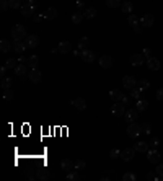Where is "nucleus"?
Segmentation results:
<instances>
[{
  "label": "nucleus",
  "instance_id": "obj_56",
  "mask_svg": "<svg viewBox=\"0 0 163 181\" xmlns=\"http://www.w3.org/2000/svg\"><path fill=\"white\" fill-rule=\"evenodd\" d=\"M73 56H75V57H82V51H75Z\"/></svg>",
  "mask_w": 163,
  "mask_h": 181
},
{
  "label": "nucleus",
  "instance_id": "obj_41",
  "mask_svg": "<svg viewBox=\"0 0 163 181\" xmlns=\"http://www.w3.org/2000/svg\"><path fill=\"white\" fill-rule=\"evenodd\" d=\"M148 145L152 147V149H157V147L160 145V140H158V137H152V139H150V142H148Z\"/></svg>",
  "mask_w": 163,
  "mask_h": 181
},
{
  "label": "nucleus",
  "instance_id": "obj_39",
  "mask_svg": "<svg viewBox=\"0 0 163 181\" xmlns=\"http://www.w3.org/2000/svg\"><path fill=\"white\" fill-rule=\"evenodd\" d=\"M13 97H15V95H13V92H11V90L8 88V90H3V100H13Z\"/></svg>",
  "mask_w": 163,
  "mask_h": 181
},
{
  "label": "nucleus",
  "instance_id": "obj_48",
  "mask_svg": "<svg viewBox=\"0 0 163 181\" xmlns=\"http://www.w3.org/2000/svg\"><path fill=\"white\" fill-rule=\"evenodd\" d=\"M157 175L160 176V179H163V165H158V167H157Z\"/></svg>",
  "mask_w": 163,
  "mask_h": 181
},
{
  "label": "nucleus",
  "instance_id": "obj_21",
  "mask_svg": "<svg viewBox=\"0 0 163 181\" xmlns=\"http://www.w3.org/2000/svg\"><path fill=\"white\" fill-rule=\"evenodd\" d=\"M72 105H73L78 111H83V109L86 108V101H85L83 98H77V100H73V101H72Z\"/></svg>",
  "mask_w": 163,
  "mask_h": 181
},
{
  "label": "nucleus",
  "instance_id": "obj_14",
  "mask_svg": "<svg viewBox=\"0 0 163 181\" xmlns=\"http://www.w3.org/2000/svg\"><path fill=\"white\" fill-rule=\"evenodd\" d=\"M61 168L62 170H65V171H72V170H75V162L72 160H69V158H65V160H62L61 162Z\"/></svg>",
  "mask_w": 163,
  "mask_h": 181
},
{
  "label": "nucleus",
  "instance_id": "obj_53",
  "mask_svg": "<svg viewBox=\"0 0 163 181\" xmlns=\"http://www.w3.org/2000/svg\"><path fill=\"white\" fill-rule=\"evenodd\" d=\"M77 7H78V10H83L85 5H83V2H82V0H78V2H77Z\"/></svg>",
  "mask_w": 163,
  "mask_h": 181
},
{
  "label": "nucleus",
  "instance_id": "obj_22",
  "mask_svg": "<svg viewBox=\"0 0 163 181\" xmlns=\"http://www.w3.org/2000/svg\"><path fill=\"white\" fill-rule=\"evenodd\" d=\"M148 144L147 142H142V140H140V142H136V145H134V149H136V152H140V154H144V152H147L148 150Z\"/></svg>",
  "mask_w": 163,
  "mask_h": 181
},
{
  "label": "nucleus",
  "instance_id": "obj_36",
  "mask_svg": "<svg viewBox=\"0 0 163 181\" xmlns=\"http://www.w3.org/2000/svg\"><path fill=\"white\" fill-rule=\"evenodd\" d=\"M142 92H144V90H140V88H139V87H134L132 90H131V95H132V98H140V95H142Z\"/></svg>",
  "mask_w": 163,
  "mask_h": 181
},
{
  "label": "nucleus",
  "instance_id": "obj_6",
  "mask_svg": "<svg viewBox=\"0 0 163 181\" xmlns=\"http://www.w3.org/2000/svg\"><path fill=\"white\" fill-rule=\"evenodd\" d=\"M147 157H148V162L150 163H155V165H158L160 163V154L157 152V149H152V150H147Z\"/></svg>",
  "mask_w": 163,
  "mask_h": 181
},
{
  "label": "nucleus",
  "instance_id": "obj_40",
  "mask_svg": "<svg viewBox=\"0 0 163 181\" xmlns=\"http://www.w3.org/2000/svg\"><path fill=\"white\" fill-rule=\"evenodd\" d=\"M5 67H7V69H15V67H16V60L15 59H7Z\"/></svg>",
  "mask_w": 163,
  "mask_h": 181
},
{
  "label": "nucleus",
  "instance_id": "obj_37",
  "mask_svg": "<svg viewBox=\"0 0 163 181\" xmlns=\"http://www.w3.org/2000/svg\"><path fill=\"white\" fill-rule=\"evenodd\" d=\"M127 21H129V25H131V26H137V25H139V18H137L136 15H132V13L129 15V18H127Z\"/></svg>",
  "mask_w": 163,
  "mask_h": 181
},
{
  "label": "nucleus",
  "instance_id": "obj_13",
  "mask_svg": "<svg viewBox=\"0 0 163 181\" xmlns=\"http://www.w3.org/2000/svg\"><path fill=\"white\" fill-rule=\"evenodd\" d=\"M98 62H100V65L103 67V69H109V67L113 65V57L111 56H101Z\"/></svg>",
  "mask_w": 163,
  "mask_h": 181
},
{
  "label": "nucleus",
  "instance_id": "obj_27",
  "mask_svg": "<svg viewBox=\"0 0 163 181\" xmlns=\"http://www.w3.org/2000/svg\"><path fill=\"white\" fill-rule=\"evenodd\" d=\"M132 3L131 2H127V0H126V2H122V5H121V10H122V12H124V13H132Z\"/></svg>",
  "mask_w": 163,
  "mask_h": 181
},
{
  "label": "nucleus",
  "instance_id": "obj_51",
  "mask_svg": "<svg viewBox=\"0 0 163 181\" xmlns=\"http://www.w3.org/2000/svg\"><path fill=\"white\" fill-rule=\"evenodd\" d=\"M147 179H160V176H155L153 173H147Z\"/></svg>",
  "mask_w": 163,
  "mask_h": 181
},
{
  "label": "nucleus",
  "instance_id": "obj_54",
  "mask_svg": "<svg viewBox=\"0 0 163 181\" xmlns=\"http://www.w3.org/2000/svg\"><path fill=\"white\" fill-rule=\"evenodd\" d=\"M5 73H7V67H2V69H0V75H2V77H5Z\"/></svg>",
  "mask_w": 163,
  "mask_h": 181
},
{
  "label": "nucleus",
  "instance_id": "obj_55",
  "mask_svg": "<svg viewBox=\"0 0 163 181\" xmlns=\"http://www.w3.org/2000/svg\"><path fill=\"white\" fill-rule=\"evenodd\" d=\"M121 103H122V105H129V98H127V97H122Z\"/></svg>",
  "mask_w": 163,
  "mask_h": 181
},
{
  "label": "nucleus",
  "instance_id": "obj_10",
  "mask_svg": "<svg viewBox=\"0 0 163 181\" xmlns=\"http://www.w3.org/2000/svg\"><path fill=\"white\" fill-rule=\"evenodd\" d=\"M153 21H155L153 15L147 13V15H144L142 18H140V25H142L144 28H150V26H153Z\"/></svg>",
  "mask_w": 163,
  "mask_h": 181
},
{
  "label": "nucleus",
  "instance_id": "obj_28",
  "mask_svg": "<svg viewBox=\"0 0 163 181\" xmlns=\"http://www.w3.org/2000/svg\"><path fill=\"white\" fill-rule=\"evenodd\" d=\"M44 16H46V20H54L57 16V10L56 8H48L46 13H44Z\"/></svg>",
  "mask_w": 163,
  "mask_h": 181
},
{
  "label": "nucleus",
  "instance_id": "obj_46",
  "mask_svg": "<svg viewBox=\"0 0 163 181\" xmlns=\"http://www.w3.org/2000/svg\"><path fill=\"white\" fill-rule=\"evenodd\" d=\"M109 157H111V158H118V157H121V152L118 149H113L111 152H109Z\"/></svg>",
  "mask_w": 163,
  "mask_h": 181
},
{
  "label": "nucleus",
  "instance_id": "obj_43",
  "mask_svg": "<svg viewBox=\"0 0 163 181\" xmlns=\"http://www.w3.org/2000/svg\"><path fill=\"white\" fill-rule=\"evenodd\" d=\"M142 132H144V134H150V132H152V126H150L148 122L142 124Z\"/></svg>",
  "mask_w": 163,
  "mask_h": 181
},
{
  "label": "nucleus",
  "instance_id": "obj_30",
  "mask_svg": "<svg viewBox=\"0 0 163 181\" xmlns=\"http://www.w3.org/2000/svg\"><path fill=\"white\" fill-rule=\"evenodd\" d=\"M88 43H90V39L83 36V38H80V41H78V47L83 51V49H88Z\"/></svg>",
  "mask_w": 163,
  "mask_h": 181
},
{
  "label": "nucleus",
  "instance_id": "obj_50",
  "mask_svg": "<svg viewBox=\"0 0 163 181\" xmlns=\"http://www.w3.org/2000/svg\"><path fill=\"white\" fill-rule=\"evenodd\" d=\"M142 28H144V26H140V23H139L137 26H134V31H136L137 35H140V33H142Z\"/></svg>",
  "mask_w": 163,
  "mask_h": 181
},
{
  "label": "nucleus",
  "instance_id": "obj_31",
  "mask_svg": "<svg viewBox=\"0 0 163 181\" xmlns=\"http://www.w3.org/2000/svg\"><path fill=\"white\" fill-rule=\"evenodd\" d=\"M39 64V57L38 56H30V59H28V65H31L33 69H36Z\"/></svg>",
  "mask_w": 163,
  "mask_h": 181
},
{
  "label": "nucleus",
  "instance_id": "obj_11",
  "mask_svg": "<svg viewBox=\"0 0 163 181\" xmlns=\"http://www.w3.org/2000/svg\"><path fill=\"white\" fill-rule=\"evenodd\" d=\"M122 85H124L126 88H129V90H132L134 87L137 85V80L134 78L132 75H126L124 78H122Z\"/></svg>",
  "mask_w": 163,
  "mask_h": 181
},
{
  "label": "nucleus",
  "instance_id": "obj_38",
  "mask_svg": "<svg viewBox=\"0 0 163 181\" xmlns=\"http://www.w3.org/2000/svg\"><path fill=\"white\" fill-rule=\"evenodd\" d=\"M67 179H69V181H73V179H80V175H78L77 171H73V170H72V171H69V175H67Z\"/></svg>",
  "mask_w": 163,
  "mask_h": 181
},
{
  "label": "nucleus",
  "instance_id": "obj_24",
  "mask_svg": "<svg viewBox=\"0 0 163 181\" xmlns=\"http://www.w3.org/2000/svg\"><path fill=\"white\" fill-rule=\"evenodd\" d=\"M109 97H111L113 101H121L124 95H122V92H119V90L114 88V90H111V92H109Z\"/></svg>",
  "mask_w": 163,
  "mask_h": 181
},
{
  "label": "nucleus",
  "instance_id": "obj_18",
  "mask_svg": "<svg viewBox=\"0 0 163 181\" xmlns=\"http://www.w3.org/2000/svg\"><path fill=\"white\" fill-rule=\"evenodd\" d=\"M10 49H13V44H10L8 39H2L0 41V51L5 54V52H10Z\"/></svg>",
  "mask_w": 163,
  "mask_h": 181
},
{
  "label": "nucleus",
  "instance_id": "obj_16",
  "mask_svg": "<svg viewBox=\"0 0 163 181\" xmlns=\"http://www.w3.org/2000/svg\"><path fill=\"white\" fill-rule=\"evenodd\" d=\"M147 65H148V69L150 70H160V60L158 59H155V57H150L148 60H147Z\"/></svg>",
  "mask_w": 163,
  "mask_h": 181
},
{
  "label": "nucleus",
  "instance_id": "obj_23",
  "mask_svg": "<svg viewBox=\"0 0 163 181\" xmlns=\"http://www.w3.org/2000/svg\"><path fill=\"white\" fill-rule=\"evenodd\" d=\"M59 51L62 54H67V52H70L72 51V44L69 43V41H62L61 44H59Z\"/></svg>",
  "mask_w": 163,
  "mask_h": 181
},
{
  "label": "nucleus",
  "instance_id": "obj_26",
  "mask_svg": "<svg viewBox=\"0 0 163 181\" xmlns=\"http://www.w3.org/2000/svg\"><path fill=\"white\" fill-rule=\"evenodd\" d=\"M11 82H13V80H11L10 77L5 75V77H2V82H0V85H2V88H3V90H8V88L11 87Z\"/></svg>",
  "mask_w": 163,
  "mask_h": 181
},
{
  "label": "nucleus",
  "instance_id": "obj_47",
  "mask_svg": "<svg viewBox=\"0 0 163 181\" xmlns=\"http://www.w3.org/2000/svg\"><path fill=\"white\" fill-rule=\"evenodd\" d=\"M144 56H145L147 59H150V57H152V49H150V47H145V49H144Z\"/></svg>",
  "mask_w": 163,
  "mask_h": 181
},
{
  "label": "nucleus",
  "instance_id": "obj_3",
  "mask_svg": "<svg viewBox=\"0 0 163 181\" xmlns=\"http://www.w3.org/2000/svg\"><path fill=\"white\" fill-rule=\"evenodd\" d=\"M111 113L114 116H124V113H126L124 105H122L121 101H114V105L111 106Z\"/></svg>",
  "mask_w": 163,
  "mask_h": 181
},
{
  "label": "nucleus",
  "instance_id": "obj_45",
  "mask_svg": "<svg viewBox=\"0 0 163 181\" xmlns=\"http://www.w3.org/2000/svg\"><path fill=\"white\" fill-rule=\"evenodd\" d=\"M85 168V162L83 160H77L75 162V170H83Z\"/></svg>",
  "mask_w": 163,
  "mask_h": 181
},
{
  "label": "nucleus",
  "instance_id": "obj_52",
  "mask_svg": "<svg viewBox=\"0 0 163 181\" xmlns=\"http://www.w3.org/2000/svg\"><path fill=\"white\" fill-rule=\"evenodd\" d=\"M44 18H46L44 15H36V16H34V21H43Z\"/></svg>",
  "mask_w": 163,
  "mask_h": 181
},
{
  "label": "nucleus",
  "instance_id": "obj_1",
  "mask_svg": "<svg viewBox=\"0 0 163 181\" xmlns=\"http://www.w3.org/2000/svg\"><path fill=\"white\" fill-rule=\"evenodd\" d=\"M26 30L23 25H16L13 26V30H11V38L15 39V41H25L26 39Z\"/></svg>",
  "mask_w": 163,
  "mask_h": 181
},
{
  "label": "nucleus",
  "instance_id": "obj_35",
  "mask_svg": "<svg viewBox=\"0 0 163 181\" xmlns=\"http://www.w3.org/2000/svg\"><path fill=\"white\" fill-rule=\"evenodd\" d=\"M106 5L109 8H118V7H121V0H106Z\"/></svg>",
  "mask_w": 163,
  "mask_h": 181
},
{
  "label": "nucleus",
  "instance_id": "obj_19",
  "mask_svg": "<svg viewBox=\"0 0 163 181\" xmlns=\"http://www.w3.org/2000/svg\"><path fill=\"white\" fill-rule=\"evenodd\" d=\"M15 73H16L18 77H21V80H23V77L28 73V72H26V64H21V62H20V64L15 67Z\"/></svg>",
  "mask_w": 163,
  "mask_h": 181
},
{
  "label": "nucleus",
  "instance_id": "obj_32",
  "mask_svg": "<svg viewBox=\"0 0 163 181\" xmlns=\"http://www.w3.org/2000/svg\"><path fill=\"white\" fill-rule=\"evenodd\" d=\"M83 15H85V18H95V16H96V8H93V7L86 8L83 12Z\"/></svg>",
  "mask_w": 163,
  "mask_h": 181
},
{
  "label": "nucleus",
  "instance_id": "obj_42",
  "mask_svg": "<svg viewBox=\"0 0 163 181\" xmlns=\"http://www.w3.org/2000/svg\"><path fill=\"white\" fill-rule=\"evenodd\" d=\"M122 179H124V181H136L137 176H136L134 173H126L124 176H122Z\"/></svg>",
  "mask_w": 163,
  "mask_h": 181
},
{
  "label": "nucleus",
  "instance_id": "obj_8",
  "mask_svg": "<svg viewBox=\"0 0 163 181\" xmlns=\"http://www.w3.org/2000/svg\"><path fill=\"white\" fill-rule=\"evenodd\" d=\"M28 77H30V80L33 83H39L41 80H43V75H41V72L38 69H31L30 72H28Z\"/></svg>",
  "mask_w": 163,
  "mask_h": 181
},
{
  "label": "nucleus",
  "instance_id": "obj_49",
  "mask_svg": "<svg viewBox=\"0 0 163 181\" xmlns=\"http://www.w3.org/2000/svg\"><path fill=\"white\" fill-rule=\"evenodd\" d=\"M157 100H158V101H163V88H160L158 92H157Z\"/></svg>",
  "mask_w": 163,
  "mask_h": 181
},
{
  "label": "nucleus",
  "instance_id": "obj_9",
  "mask_svg": "<svg viewBox=\"0 0 163 181\" xmlns=\"http://www.w3.org/2000/svg\"><path fill=\"white\" fill-rule=\"evenodd\" d=\"M124 117H126V121L127 122H136V119L139 117V111L137 109H127L126 113H124Z\"/></svg>",
  "mask_w": 163,
  "mask_h": 181
},
{
  "label": "nucleus",
  "instance_id": "obj_33",
  "mask_svg": "<svg viewBox=\"0 0 163 181\" xmlns=\"http://www.w3.org/2000/svg\"><path fill=\"white\" fill-rule=\"evenodd\" d=\"M137 87L140 88V90H148V87H150V83H148V80H145V78H140V80L137 82Z\"/></svg>",
  "mask_w": 163,
  "mask_h": 181
},
{
  "label": "nucleus",
  "instance_id": "obj_12",
  "mask_svg": "<svg viewBox=\"0 0 163 181\" xmlns=\"http://www.w3.org/2000/svg\"><path fill=\"white\" fill-rule=\"evenodd\" d=\"M25 43H26V46L28 47H36L38 44H39V38L36 36V35H28L26 36V39H25Z\"/></svg>",
  "mask_w": 163,
  "mask_h": 181
},
{
  "label": "nucleus",
  "instance_id": "obj_17",
  "mask_svg": "<svg viewBox=\"0 0 163 181\" xmlns=\"http://www.w3.org/2000/svg\"><path fill=\"white\" fill-rule=\"evenodd\" d=\"M26 47H28V46H26L25 41H15V43H13V49H15L18 54H23V52L26 51Z\"/></svg>",
  "mask_w": 163,
  "mask_h": 181
},
{
  "label": "nucleus",
  "instance_id": "obj_34",
  "mask_svg": "<svg viewBox=\"0 0 163 181\" xmlns=\"http://www.w3.org/2000/svg\"><path fill=\"white\" fill-rule=\"evenodd\" d=\"M8 3H10V8H11V10H18V8L23 7V5H21V0H8Z\"/></svg>",
  "mask_w": 163,
  "mask_h": 181
},
{
  "label": "nucleus",
  "instance_id": "obj_29",
  "mask_svg": "<svg viewBox=\"0 0 163 181\" xmlns=\"http://www.w3.org/2000/svg\"><path fill=\"white\" fill-rule=\"evenodd\" d=\"M83 18H85L83 12H75V13L72 15V21H73V23H82V21H83Z\"/></svg>",
  "mask_w": 163,
  "mask_h": 181
},
{
  "label": "nucleus",
  "instance_id": "obj_5",
  "mask_svg": "<svg viewBox=\"0 0 163 181\" xmlns=\"http://www.w3.org/2000/svg\"><path fill=\"white\" fill-rule=\"evenodd\" d=\"M129 62H131L132 67H139V65H142L144 62H145V56L144 54H132L131 59H129Z\"/></svg>",
  "mask_w": 163,
  "mask_h": 181
},
{
  "label": "nucleus",
  "instance_id": "obj_44",
  "mask_svg": "<svg viewBox=\"0 0 163 181\" xmlns=\"http://www.w3.org/2000/svg\"><path fill=\"white\" fill-rule=\"evenodd\" d=\"M8 7H10L8 0H2V2H0V8H2V12H7Z\"/></svg>",
  "mask_w": 163,
  "mask_h": 181
},
{
  "label": "nucleus",
  "instance_id": "obj_2",
  "mask_svg": "<svg viewBox=\"0 0 163 181\" xmlns=\"http://www.w3.org/2000/svg\"><path fill=\"white\" fill-rule=\"evenodd\" d=\"M140 132H142V126H139V124H136V122H131L129 126H127V135L132 137V139L139 137Z\"/></svg>",
  "mask_w": 163,
  "mask_h": 181
},
{
  "label": "nucleus",
  "instance_id": "obj_15",
  "mask_svg": "<svg viewBox=\"0 0 163 181\" xmlns=\"http://www.w3.org/2000/svg\"><path fill=\"white\" fill-rule=\"evenodd\" d=\"M49 176H51V173H49L48 168H44V167L38 168V171H36V178L38 179H48Z\"/></svg>",
  "mask_w": 163,
  "mask_h": 181
},
{
  "label": "nucleus",
  "instance_id": "obj_25",
  "mask_svg": "<svg viewBox=\"0 0 163 181\" xmlns=\"http://www.w3.org/2000/svg\"><path fill=\"white\" fill-rule=\"evenodd\" d=\"M31 13H33V7H31V5H23V7H21V15L25 16V18H30Z\"/></svg>",
  "mask_w": 163,
  "mask_h": 181
},
{
  "label": "nucleus",
  "instance_id": "obj_20",
  "mask_svg": "<svg viewBox=\"0 0 163 181\" xmlns=\"http://www.w3.org/2000/svg\"><path fill=\"white\" fill-rule=\"evenodd\" d=\"M147 108H148V101H147V100H140V98H139V100H137V103H136V109H137L139 113H142V111H145Z\"/></svg>",
  "mask_w": 163,
  "mask_h": 181
},
{
  "label": "nucleus",
  "instance_id": "obj_7",
  "mask_svg": "<svg viewBox=\"0 0 163 181\" xmlns=\"http://www.w3.org/2000/svg\"><path fill=\"white\" fill-rule=\"evenodd\" d=\"M82 59H83L85 62H88V64H91V62L96 59V54L90 49H83L82 51Z\"/></svg>",
  "mask_w": 163,
  "mask_h": 181
},
{
  "label": "nucleus",
  "instance_id": "obj_4",
  "mask_svg": "<svg viewBox=\"0 0 163 181\" xmlns=\"http://www.w3.org/2000/svg\"><path fill=\"white\" fill-rule=\"evenodd\" d=\"M134 155H136V149H134V147H127V149H124L121 152V158L124 162H131L134 158Z\"/></svg>",
  "mask_w": 163,
  "mask_h": 181
}]
</instances>
